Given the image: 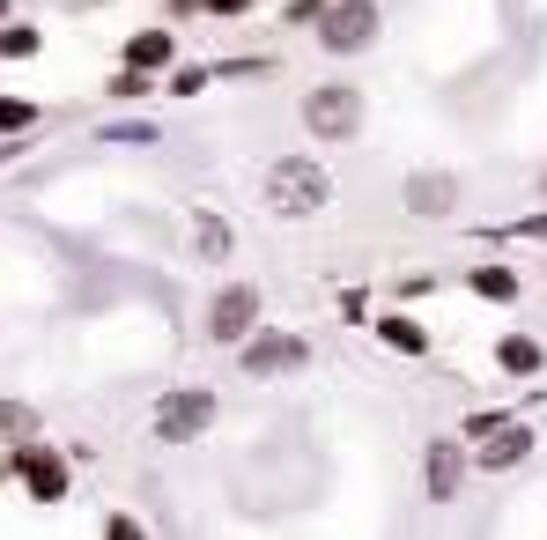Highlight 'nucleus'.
<instances>
[{
	"label": "nucleus",
	"mask_w": 547,
	"mask_h": 540,
	"mask_svg": "<svg viewBox=\"0 0 547 540\" xmlns=\"http://www.w3.org/2000/svg\"><path fill=\"white\" fill-rule=\"evenodd\" d=\"M326 200H333V178L318 171L311 156H281L267 171V208L274 215H318Z\"/></svg>",
	"instance_id": "1"
},
{
	"label": "nucleus",
	"mask_w": 547,
	"mask_h": 540,
	"mask_svg": "<svg viewBox=\"0 0 547 540\" xmlns=\"http://www.w3.org/2000/svg\"><path fill=\"white\" fill-rule=\"evenodd\" d=\"M304 126L318 141H355V134H363V89H355V82L311 89V97H304Z\"/></svg>",
	"instance_id": "2"
},
{
	"label": "nucleus",
	"mask_w": 547,
	"mask_h": 540,
	"mask_svg": "<svg viewBox=\"0 0 547 540\" xmlns=\"http://www.w3.org/2000/svg\"><path fill=\"white\" fill-rule=\"evenodd\" d=\"M377 37V8L370 0H333V8H318V45L326 52H363Z\"/></svg>",
	"instance_id": "3"
},
{
	"label": "nucleus",
	"mask_w": 547,
	"mask_h": 540,
	"mask_svg": "<svg viewBox=\"0 0 547 540\" xmlns=\"http://www.w3.org/2000/svg\"><path fill=\"white\" fill-rule=\"evenodd\" d=\"M304 356L311 348L296 341V333H244V370H252V378H281V370H304Z\"/></svg>",
	"instance_id": "4"
},
{
	"label": "nucleus",
	"mask_w": 547,
	"mask_h": 540,
	"mask_svg": "<svg viewBox=\"0 0 547 540\" xmlns=\"http://www.w3.org/2000/svg\"><path fill=\"white\" fill-rule=\"evenodd\" d=\"M207 422H215V393H171V400L156 407V437H163V444L200 437Z\"/></svg>",
	"instance_id": "5"
},
{
	"label": "nucleus",
	"mask_w": 547,
	"mask_h": 540,
	"mask_svg": "<svg viewBox=\"0 0 547 540\" xmlns=\"http://www.w3.org/2000/svg\"><path fill=\"white\" fill-rule=\"evenodd\" d=\"M252 326H259V289H252V282L222 289V296H215V311H207V333H215V341H244Z\"/></svg>",
	"instance_id": "6"
},
{
	"label": "nucleus",
	"mask_w": 547,
	"mask_h": 540,
	"mask_svg": "<svg viewBox=\"0 0 547 540\" xmlns=\"http://www.w3.org/2000/svg\"><path fill=\"white\" fill-rule=\"evenodd\" d=\"M407 208L429 215V222L451 215V208H459V178H451V171H414L407 178Z\"/></svg>",
	"instance_id": "7"
},
{
	"label": "nucleus",
	"mask_w": 547,
	"mask_h": 540,
	"mask_svg": "<svg viewBox=\"0 0 547 540\" xmlns=\"http://www.w3.org/2000/svg\"><path fill=\"white\" fill-rule=\"evenodd\" d=\"M459 481H466V452L451 437H437V444H429V504H451Z\"/></svg>",
	"instance_id": "8"
},
{
	"label": "nucleus",
	"mask_w": 547,
	"mask_h": 540,
	"mask_svg": "<svg viewBox=\"0 0 547 540\" xmlns=\"http://www.w3.org/2000/svg\"><path fill=\"white\" fill-rule=\"evenodd\" d=\"M23 474H30V496H37V504H60V496H67V467L45 452V444H30V437H23Z\"/></svg>",
	"instance_id": "9"
},
{
	"label": "nucleus",
	"mask_w": 547,
	"mask_h": 540,
	"mask_svg": "<svg viewBox=\"0 0 547 540\" xmlns=\"http://www.w3.org/2000/svg\"><path fill=\"white\" fill-rule=\"evenodd\" d=\"M496 444H481V467L488 474H503V467H518L525 452H533V430H525V422H496V430H488Z\"/></svg>",
	"instance_id": "10"
},
{
	"label": "nucleus",
	"mask_w": 547,
	"mask_h": 540,
	"mask_svg": "<svg viewBox=\"0 0 547 540\" xmlns=\"http://www.w3.org/2000/svg\"><path fill=\"white\" fill-rule=\"evenodd\" d=\"M496 363L511 370V378H533V370H540V341H525V333H503V341H496Z\"/></svg>",
	"instance_id": "11"
},
{
	"label": "nucleus",
	"mask_w": 547,
	"mask_h": 540,
	"mask_svg": "<svg viewBox=\"0 0 547 540\" xmlns=\"http://www.w3.org/2000/svg\"><path fill=\"white\" fill-rule=\"evenodd\" d=\"M163 60H171V30H141L126 45V67H163Z\"/></svg>",
	"instance_id": "12"
},
{
	"label": "nucleus",
	"mask_w": 547,
	"mask_h": 540,
	"mask_svg": "<svg viewBox=\"0 0 547 540\" xmlns=\"http://www.w3.org/2000/svg\"><path fill=\"white\" fill-rule=\"evenodd\" d=\"M474 296H488V304H511V296H518V274H511V267H474Z\"/></svg>",
	"instance_id": "13"
},
{
	"label": "nucleus",
	"mask_w": 547,
	"mask_h": 540,
	"mask_svg": "<svg viewBox=\"0 0 547 540\" xmlns=\"http://www.w3.org/2000/svg\"><path fill=\"white\" fill-rule=\"evenodd\" d=\"M377 333H385V348H400V356H422V348H429V333L414 326V319H385Z\"/></svg>",
	"instance_id": "14"
},
{
	"label": "nucleus",
	"mask_w": 547,
	"mask_h": 540,
	"mask_svg": "<svg viewBox=\"0 0 547 540\" xmlns=\"http://www.w3.org/2000/svg\"><path fill=\"white\" fill-rule=\"evenodd\" d=\"M0 437H8V444L37 437V415H30V407H15V400H0Z\"/></svg>",
	"instance_id": "15"
},
{
	"label": "nucleus",
	"mask_w": 547,
	"mask_h": 540,
	"mask_svg": "<svg viewBox=\"0 0 547 540\" xmlns=\"http://www.w3.org/2000/svg\"><path fill=\"white\" fill-rule=\"evenodd\" d=\"M37 119V111L30 104H15V97H0V134H23V126Z\"/></svg>",
	"instance_id": "16"
},
{
	"label": "nucleus",
	"mask_w": 547,
	"mask_h": 540,
	"mask_svg": "<svg viewBox=\"0 0 547 540\" xmlns=\"http://www.w3.org/2000/svg\"><path fill=\"white\" fill-rule=\"evenodd\" d=\"M200 252L207 259H230V230H222V222H200Z\"/></svg>",
	"instance_id": "17"
},
{
	"label": "nucleus",
	"mask_w": 547,
	"mask_h": 540,
	"mask_svg": "<svg viewBox=\"0 0 547 540\" xmlns=\"http://www.w3.org/2000/svg\"><path fill=\"white\" fill-rule=\"evenodd\" d=\"M0 52H15V60H23V52H37V37H30V30H0Z\"/></svg>",
	"instance_id": "18"
},
{
	"label": "nucleus",
	"mask_w": 547,
	"mask_h": 540,
	"mask_svg": "<svg viewBox=\"0 0 547 540\" xmlns=\"http://www.w3.org/2000/svg\"><path fill=\"white\" fill-rule=\"evenodd\" d=\"M207 8H215V15H244L252 0H207Z\"/></svg>",
	"instance_id": "19"
}]
</instances>
